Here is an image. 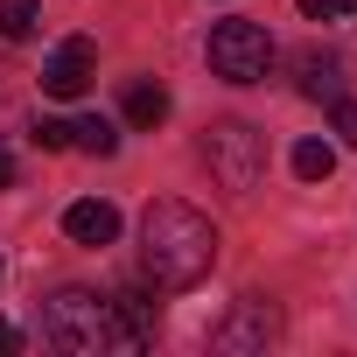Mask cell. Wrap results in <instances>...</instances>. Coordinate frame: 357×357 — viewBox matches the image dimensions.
Returning <instances> with one entry per match:
<instances>
[{
    "instance_id": "cell-1",
    "label": "cell",
    "mask_w": 357,
    "mask_h": 357,
    "mask_svg": "<svg viewBox=\"0 0 357 357\" xmlns=\"http://www.w3.org/2000/svg\"><path fill=\"white\" fill-rule=\"evenodd\" d=\"M218 266V225L190 204H147L140 218V273L154 287H197Z\"/></svg>"
},
{
    "instance_id": "cell-2",
    "label": "cell",
    "mask_w": 357,
    "mask_h": 357,
    "mask_svg": "<svg viewBox=\"0 0 357 357\" xmlns=\"http://www.w3.org/2000/svg\"><path fill=\"white\" fill-rule=\"evenodd\" d=\"M43 343L77 350V357H98V350H140V329L119 315V301H112V294L56 287V294L43 301Z\"/></svg>"
},
{
    "instance_id": "cell-3",
    "label": "cell",
    "mask_w": 357,
    "mask_h": 357,
    "mask_svg": "<svg viewBox=\"0 0 357 357\" xmlns=\"http://www.w3.org/2000/svg\"><path fill=\"white\" fill-rule=\"evenodd\" d=\"M204 161H211V175H218L231 197H252L259 175H266V140H259L245 119H218V126L204 133Z\"/></svg>"
},
{
    "instance_id": "cell-4",
    "label": "cell",
    "mask_w": 357,
    "mask_h": 357,
    "mask_svg": "<svg viewBox=\"0 0 357 357\" xmlns=\"http://www.w3.org/2000/svg\"><path fill=\"white\" fill-rule=\"evenodd\" d=\"M204 56H211V70H218L225 84H259V77L273 70V36H266L259 22H218Z\"/></svg>"
},
{
    "instance_id": "cell-5",
    "label": "cell",
    "mask_w": 357,
    "mask_h": 357,
    "mask_svg": "<svg viewBox=\"0 0 357 357\" xmlns=\"http://www.w3.org/2000/svg\"><path fill=\"white\" fill-rule=\"evenodd\" d=\"M91 77H98V43L91 36H63L50 50V63H43V91L50 98H84Z\"/></svg>"
},
{
    "instance_id": "cell-6",
    "label": "cell",
    "mask_w": 357,
    "mask_h": 357,
    "mask_svg": "<svg viewBox=\"0 0 357 357\" xmlns=\"http://www.w3.org/2000/svg\"><path fill=\"white\" fill-rule=\"evenodd\" d=\"M211 343L231 350V357H238V350H273V343H280V315H273L266 301H238V308L211 329Z\"/></svg>"
},
{
    "instance_id": "cell-7",
    "label": "cell",
    "mask_w": 357,
    "mask_h": 357,
    "mask_svg": "<svg viewBox=\"0 0 357 357\" xmlns=\"http://www.w3.org/2000/svg\"><path fill=\"white\" fill-rule=\"evenodd\" d=\"M63 231H70L77 245H112V238H119V211H112L105 197H84V204L63 211Z\"/></svg>"
},
{
    "instance_id": "cell-8",
    "label": "cell",
    "mask_w": 357,
    "mask_h": 357,
    "mask_svg": "<svg viewBox=\"0 0 357 357\" xmlns=\"http://www.w3.org/2000/svg\"><path fill=\"white\" fill-rule=\"evenodd\" d=\"M126 119H133V126H161V119H168V91H161L154 77H140V84L126 91Z\"/></svg>"
},
{
    "instance_id": "cell-9",
    "label": "cell",
    "mask_w": 357,
    "mask_h": 357,
    "mask_svg": "<svg viewBox=\"0 0 357 357\" xmlns=\"http://www.w3.org/2000/svg\"><path fill=\"white\" fill-rule=\"evenodd\" d=\"M70 147H84V154H112V147H119V126H112L105 112H84V119H70Z\"/></svg>"
},
{
    "instance_id": "cell-10",
    "label": "cell",
    "mask_w": 357,
    "mask_h": 357,
    "mask_svg": "<svg viewBox=\"0 0 357 357\" xmlns=\"http://www.w3.org/2000/svg\"><path fill=\"white\" fill-rule=\"evenodd\" d=\"M43 29V0H0V36L8 43H29Z\"/></svg>"
},
{
    "instance_id": "cell-11",
    "label": "cell",
    "mask_w": 357,
    "mask_h": 357,
    "mask_svg": "<svg viewBox=\"0 0 357 357\" xmlns=\"http://www.w3.org/2000/svg\"><path fill=\"white\" fill-rule=\"evenodd\" d=\"M301 91L308 98H336L343 91V63L336 56H301Z\"/></svg>"
},
{
    "instance_id": "cell-12",
    "label": "cell",
    "mask_w": 357,
    "mask_h": 357,
    "mask_svg": "<svg viewBox=\"0 0 357 357\" xmlns=\"http://www.w3.org/2000/svg\"><path fill=\"white\" fill-rule=\"evenodd\" d=\"M294 175H301V183H329V175H336V147L329 140H301L294 147Z\"/></svg>"
},
{
    "instance_id": "cell-13",
    "label": "cell",
    "mask_w": 357,
    "mask_h": 357,
    "mask_svg": "<svg viewBox=\"0 0 357 357\" xmlns=\"http://www.w3.org/2000/svg\"><path fill=\"white\" fill-rule=\"evenodd\" d=\"M329 126H336V140H343V147H357V105H350L343 91L329 98Z\"/></svg>"
},
{
    "instance_id": "cell-14",
    "label": "cell",
    "mask_w": 357,
    "mask_h": 357,
    "mask_svg": "<svg viewBox=\"0 0 357 357\" xmlns=\"http://www.w3.org/2000/svg\"><path fill=\"white\" fill-rule=\"evenodd\" d=\"M29 140L56 154V147H70V126H63V119H36V126H29Z\"/></svg>"
},
{
    "instance_id": "cell-15",
    "label": "cell",
    "mask_w": 357,
    "mask_h": 357,
    "mask_svg": "<svg viewBox=\"0 0 357 357\" xmlns=\"http://www.w3.org/2000/svg\"><path fill=\"white\" fill-rule=\"evenodd\" d=\"M350 8H357V0H301L308 22H336V15H350Z\"/></svg>"
},
{
    "instance_id": "cell-16",
    "label": "cell",
    "mask_w": 357,
    "mask_h": 357,
    "mask_svg": "<svg viewBox=\"0 0 357 357\" xmlns=\"http://www.w3.org/2000/svg\"><path fill=\"white\" fill-rule=\"evenodd\" d=\"M15 343H22V336H15V322H8V315H0V350H15Z\"/></svg>"
},
{
    "instance_id": "cell-17",
    "label": "cell",
    "mask_w": 357,
    "mask_h": 357,
    "mask_svg": "<svg viewBox=\"0 0 357 357\" xmlns=\"http://www.w3.org/2000/svg\"><path fill=\"white\" fill-rule=\"evenodd\" d=\"M8 183H15V161H8V154H0V190H8Z\"/></svg>"
}]
</instances>
